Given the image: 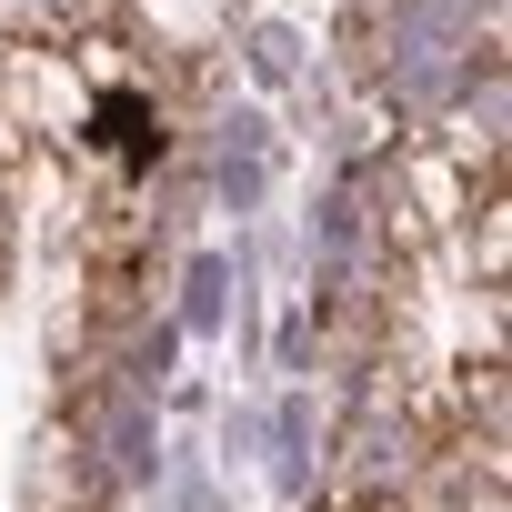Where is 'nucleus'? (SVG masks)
Returning <instances> with one entry per match:
<instances>
[{
    "mask_svg": "<svg viewBox=\"0 0 512 512\" xmlns=\"http://www.w3.org/2000/svg\"><path fill=\"white\" fill-rule=\"evenodd\" d=\"M322 512H412V502H402V482H372V472H342V482L322 492Z\"/></svg>",
    "mask_w": 512,
    "mask_h": 512,
    "instance_id": "f257e3e1",
    "label": "nucleus"
}]
</instances>
